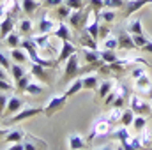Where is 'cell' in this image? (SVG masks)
<instances>
[{
    "mask_svg": "<svg viewBox=\"0 0 152 150\" xmlns=\"http://www.w3.org/2000/svg\"><path fill=\"white\" fill-rule=\"evenodd\" d=\"M108 34H110L108 25H106V27H99V37H101V39H106V37H108Z\"/></svg>",
    "mask_w": 152,
    "mask_h": 150,
    "instance_id": "681fc988",
    "label": "cell"
},
{
    "mask_svg": "<svg viewBox=\"0 0 152 150\" xmlns=\"http://www.w3.org/2000/svg\"><path fill=\"white\" fill-rule=\"evenodd\" d=\"M11 58L14 60V64H25L28 62V55L25 53V50H20V48H12L11 50Z\"/></svg>",
    "mask_w": 152,
    "mask_h": 150,
    "instance_id": "44dd1931",
    "label": "cell"
},
{
    "mask_svg": "<svg viewBox=\"0 0 152 150\" xmlns=\"http://www.w3.org/2000/svg\"><path fill=\"white\" fill-rule=\"evenodd\" d=\"M92 14V11H83V9H75V11H71V14H69V23H71V27L73 28H83V27H87V21H88V16Z\"/></svg>",
    "mask_w": 152,
    "mask_h": 150,
    "instance_id": "7a4b0ae2",
    "label": "cell"
},
{
    "mask_svg": "<svg viewBox=\"0 0 152 150\" xmlns=\"http://www.w3.org/2000/svg\"><path fill=\"white\" fill-rule=\"evenodd\" d=\"M30 74L34 76V78H37L41 81H44V83H51V74L46 71V67H42V66H39V64H30Z\"/></svg>",
    "mask_w": 152,
    "mask_h": 150,
    "instance_id": "ba28073f",
    "label": "cell"
},
{
    "mask_svg": "<svg viewBox=\"0 0 152 150\" xmlns=\"http://www.w3.org/2000/svg\"><path fill=\"white\" fill-rule=\"evenodd\" d=\"M99 18H101V21H104V25H112L115 21V11H101Z\"/></svg>",
    "mask_w": 152,
    "mask_h": 150,
    "instance_id": "e575fe53",
    "label": "cell"
},
{
    "mask_svg": "<svg viewBox=\"0 0 152 150\" xmlns=\"http://www.w3.org/2000/svg\"><path fill=\"white\" fill-rule=\"evenodd\" d=\"M88 149V141H85L78 133L69 134V150H85Z\"/></svg>",
    "mask_w": 152,
    "mask_h": 150,
    "instance_id": "5bb4252c",
    "label": "cell"
},
{
    "mask_svg": "<svg viewBox=\"0 0 152 150\" xmlns=\"http://www.w3.org/2000/svg\"><path fill=\"white\" fill-rule=\"evenodd\" d=\"M129 108L134 111V115H143V117L152 111V106H149V104H147L140 95H136V94L131 95V104H129Z\"/></svg>",
    "mask_w": 152,
    "mask_h": 150,
    "instance_id": "8992f818",
    "label": "cell"
},
{
    "mask_svg": "<svg viewBox=\"0 0 152 150\" xmlns=\"http://www.w3.org/2000/svg\"><path fill=\"white\" fill-rule=\"evenodd\" d=\"M7 133H9L7 129H0V140H4V138L7 136Z\"/></svg>",
    "mask_w": 152,
    "mask_h": 150,
    "instance_id": "f5cc1de1",
    "label": "cell"
},
{
    "mask_svg": "<svg viewBox=\"0 0 152 150\" xmlns=\"http://www.w3.org/2000/svg\"><path fill=\"white\" fill-rule=\"evenodd\" d=\"M25 92H27V94H30V95H39V94H42V92H44V87H42V85H39V83H36V81H30Z\"/></svg>",
    "mask_w": 152,
    "mask_h": 150,
    "instance_id": "d6a6232c",
    "label": "cell"
},
{
    "mask_svg": "<svg viewBox=\"0 0 152 150\" xmlns=\"http://www.w3.org/2000/svg\"><path fill=\"white\" fill-rule=\"evenodd\" d=\"M41 113H44V108L41 106H30V108H25V110H20L16 115H12L9 118V124H16V122H23L27 118H32V117H37Z\"/></svg>",
    "mask_w": 152,
    "mask_h": 150,
    "instance_id": "277c9868",
    "label": "cell"
},
{
    "mask_svg": "<svg viewBox=\"0 0 152 150\" xmlns=\"http://www.w3.org/2000/svg\"><path fill=\"white\" fill-rule=\"evenodd\" d=\"M71 11H73V9H69L66 4L58 5V7H57V16H58V20H66V18H69Z\"/></svg>",
    "mask_w": 152,
    "mask_h": 150,
    "instance_id": "ab89813d",
    "label": "cell"
},
{
    "mask_svg": "<svg viewBox=\"0 0 152 150\" xmlns=\"http://www.w3.org/2000/svg\"><path fill=\"white\" fill-rule=\"evenodd\" d=\"M21 41H23V39H21V36H20L18 32H16V34L11 32V34L5 37V42H7L11 48H18V46H21Z\"/></svg>",
    "mask_w": 152,
    "mask_h": 150,
    "instance_id": "4dcf8cb0",
    "label": "cell"
},
{
    "mask_svg": "<svg viewBox=\"0 0 152 150\" xmlns=\"http://www.w3.org/2000/svg\"><path fill=\"white\" fill-rule=\"evenodd\" d=\"M55 28H57V23H55V21H51L46 14L41 16V21H39V34H51Z\"/></svg>",
    "mask_w": 152,
    "mask_h": 150,
    "instance_id": "e0dca14e",
    "label": "cell"
},
{
    "mask_svg": "<svg viewBox=\"0 0 152 150\" xmlns=\"http://www.w3.org/2000/svg\"><path fill=\"white\" fill-rule=\"evenodd\" d=\"M62 4H64V0H44V2H42V5H44V7H48V9H51V7H55V9H57V7H58V5H62Z\"/></svg>",
    "mask_w": 152,
    "mask_h": 150,
    "instance_id": "7dc6e473",
    "label": "cell"
},
{
    "mask_svg": "<svg viewBox=\"0 0 152 150\" xmlns=\"http://www.w3.org/2000/svg\"><path fill=\"white\" fill-rule=\"evenodd\" d=\"M110 127H112V124L108 122V118H106V117H99V118L94 122V127H92V133H90V136H88V141H92V140L97 138V136H106V134L110 133Z\"/></svg>",
    "mask_w": 152,
    "mask_h": 150,
    "instance_id": "3957f363",
    "label": "cell"
},
{
    "mask_svg": "<svg viewBox=\"0 0 152 150\" xmlns=\"http://www.w3.org/2000/svg\"><path fill=\"white\" fill-rule=\"evenodd\" d=\"M103 50H118V39L115 36H108L106 39H103Z\"/></svg>",
    "mask_w": 152,
    "mask_h": 150,
    "instance_id": "f546056e",
    "label": "cell"
},
{
    "mask_svg": "<svg viewBox=\"0 0 152 150\" xmlns=\"http://www.w3.org/2000/svg\"><path fill=\"white\" fill-rule=\"evenodd\" d=\"M115 83L112 81V79H104V81H101V85L97 87V95H96V101H104V97L113 90Z\"/></svg>",
    "mask_w": 152,
    "mask_h": 150,
    "instance_id": "9a60e30c",
    "label": "cell"
},
{
    "mask_svg": "<svg viewBox=\"0 0 152 150\" xmlns=\"http://www.w3.org/2000/svg\"><path fill=\"white\" fill-rule=\"evenodd\" d=\"M81 88H83V81L76 78V79H73V81L69 83V87H67V90H66L64 94H66L67 97H71V95H75V94H78V92H80Z\"/></svg>",
    "mask_w": 152,
    "mask_h": 150,
    "instance_id": "d4e9b609",
    "label": "cell"
},
{
    "mask_svg": "<svg viewBox=\"0 0 152 150\" xmlns=\"http://www.w3.org/2000/svg\"><path fill=\"white\" fill-rule=\"evenodd\" d=\"M152 0H127L126 2V9H124V16H131L134 14L138 9L145 7L147 4H151Z\"/></svg>",
    "mask_w": 152,
    "mask_h": 150,
    "instance_id": "8fae6325",
    "label": "cell"
},
{
    "mask_svg": "<svg viewBox=\"0 0 152 150\" xmlns=\"http://www.w3.org/2000/svg\"><path fill=\"white\" fill-rule=\"evenodd\" d=\"M78 50H76V46L71 42V41H62V48H60V53H58V57L55 58L57 60V64H62V62H66L73 53H76Z\"/></svg>",
    "mask_w": 152,
    "mask_h": 150,
    "instance_id": "52a82bcc",
    "label": "cell"
},
{
    "mask_svg": "<svg viewBox=\"0 0 152 150\" xmlns=\"http://www.w3.org/2000/svg\"><path fill=\"white\" fill-rule=\"evenodd\" d=\"M32 78H34L32 74L21 76V78L16 81V90H18V92H25V90H27V87H28V83L32 81Z\"/></svg>",
    "mask_w": 152,
    "mask_h": 150,
    "instance_id": "f1b7e54d",
    "label": "cell"
},
{
    "mask_svg": "<svg viewBox=\"0 0 152 150\" xmlns=\"http://www.w3.org/2000/svg\"><path fill=\"white\" fill-rule=\"evenodd\" d=\"M32 30H34V25H32L30 20H23V21H20V30H18L20 36H30Z\"/></svg>",
    "mask_w": 152,
    "mask_h": 150,
    "instance_id": "83f0119b",
    "label": "cell"
},
{
    "mask_svg": "<svg viewBox=\"0 0 152 150\" xmlns=\"http://www.w3.org/2000/svg\"><path fill=\"white\" fill-rule=\"evenodd\" d=\"M39 7L37 0H21V9L25 14H34Z\"/></svg>",
    "mask_w": 152,
    "mask_h": 150,
    "instance_id": "484cf974",
    "label": "cell"
},
{
    "mask_svg": "<svg viewBox=\"0 0 152 150\" xmlns=\"http://www.w3.org/2000/svg\"><path fill=\"white\" fill-rule=\"evenodd\" d=\"M133 122H134V111H133L131 108H126V110H122L120 125H122V127H129V125H133Z\"/></svg>",
    "mask_w": 152,
    "mask_h": 150,
    "instance_id": "603a6c76",
    "label": "cell"
},
{
    "mask_svg": "<svg viewBox=\"0 0 152 150\" xmlns=\"http://www.w3.org/2000/svg\"><path fill=\"white\" fill-rule=\"evenodd\" d=\"M134 85H136V88H138L140 92H143L145 95L152 97V81L147 74H142L140 78H136V79H134Z\"/></svg>",
    "mask_w": 152,
    "mask_h": 150,
    "instance_id": "30bf717a",
    "label": "cell"
},
{
    "mask_svg": "<svg viewBox=\"0 0 152 150\" xmlns=\"http://www.w3.org/2000/svg\"><path fill=\"white\" fill-rule=\"evenodd\" d=\"M7 150H25V145L23 143H11V147Z\"/></svg>",
    "mask_w": 152,
    "mask_h": 150,
    "instance_id": "f907efd6",
    "label": "cell"
},
{
    "mask_svg": "<svg viewBox=\"0 0 152 150\" xmlns=\"http://www.w3.org/2000/svg\"><path fill=\"white\" fill-rule=\"evenodd\" d=\"M104 5L108 9H120L126 7V0H104Z\"/></svg>",
    "mask_w": 152,
    "mask_h": 150,
    "instance_id": "b9f144b4",
    "label": "cell"
},
{
    "mask_svg": "<svg viewBox=\"0 0 152 150\" xmlns=\"http://www.w3.org/2000/svg\"><path fill=\"white\" fill-rule=\"evenodd\" d=\"M117 39H118V48L120 50H138L134 41H133V36L129 32H120L117 36Z\"/></svg>",
    "mask_w": 152,
    "mask_h": 150,
    "instance_id": "4fadbf2b",
    "label": "cell"
},
{
    "mask_svg": "<svg viewBox=\"0 0 152 150\" xmlns=\"http://www.w3.org/2000/svg\"><path fill=\"white\" fill-rule=\"evenodd\" d=\"M115 150H124V147H122V145H120V147H117V149Z\"/></svg>",
    "mask_w": 152,
    "mask_h": 150,
    "instance_id": "9f6ffc18",
    "label": "cell"
},
{
    "mask_svg": "<svg viewBox=\"0 0 152 150\" xmlns=\"http://www.w3.org/2000/svg\"><path fill=\"white\" fill-rule=\"evenodd\" d=\"M145 125H147V118H145L143 115H136V117H134V122H133V127H134L136 131H143Z\"/></svg>",
    "mask_w": 152,
    "mask_h": 150,
    "instance_id": "74e56055",
    "label": "cell"
},
{
    "mask_svg": "<svg viewBox=\"0 0 152 150\" xmlns=\"http://www.w3.org/2000/svg\"><path fill=\"white\" fill-rule=\"evenodd\" d=\"M12 28H14V20H12L11 14H5V16L0 20V37L5 39L11 32H12Z\"/></svg>",
    "mask_w": 152,
    "mask_h": 150,
    "instance_id": "7c38bea8",
    "label": "cell"
},
{
    "mask_svg": "<svg viewBox=\"0 0 152 150\" xmlns=\"http://www.w3.org/2000/svg\"><path fill=\"white\" fill-rule=\"evenodd\" d=\"M12 88H14V87H12V83L7 81V78L0 79V92H11Z\"/></svg>",
    "mask_w": 152,
    "mask_h": 150,
    "instance_id": "ee69618b",
    "label": "cell"
},
{
    "mask_svg": "<svg viewBox=\"0 0 152 150\" xmlns=\"http://www.w3.org/2000/svg\"><path fill=\"white\" fill-rule=\"evenodd\" d=\"M4 78H7V76H5V69L0 67V79H4Z\"/></svg>",
    "mask_w": 152,
    "mask_h": 150,
    "instance_id": "db71d44e",
    "label": "cell"
},
{
    "mask_svg": "<svg viewBox=\"0 0 152 150\" xmlns=\"http://www.w3.org/2000/svg\"><path fill=\"white\" fill-rule=\"evenodd\" d=\"M113 138H115V140H118L120 143H124V141H129V140H131V138H129V131H127V127H120V129L113 131Z\"/></svg>",
    "mask_w": 152,
    "mask_h": 150,
    "instance_id": "1f68e13d",
    "label": "cell"
},
{
    "mask_svg": "<svg viewBox=\"0 0 152 150\" xmlns=\"http://www.w3.org/2000/svg\"><path fill=\"white\" fill-rule=\"evenodd\" d=\"M0 66H2L5 71H11V66H12V64H11V60H9L2 51H0Z\"/></svg>",
    "mask_w": 152,
    "mask_h": 150,
    "instance_id": "f6af8a7d",
    "label": "cell"
},
{
    "mask_svg": "<svg viewBox=\"0 0 152 150\" xmlns=\"http://www.w3.org/2000/svg\"><path fill=\"white\" fill-rule=\"evenodd\" d=\"M151 5H152V2H151Z\"/></svg>",
    "mask_w": 152,
    "mask_h": 150,
    "instance_id": "6f0895ef",
    "label": "cell"
},
{
    "mask_svg": "<svg viewBox=\"0 0 152 150\" xmlns=\"http://www.w3.org/2000/svg\"><path fill=\"white\" fill-rule=\"evenodd\" d=\"M80 73V66H78V53H73L64 66V74H62V83H71L76 79V76Z\"/></svg>",
    "mask_w": 152,
    "mask_h": 150,
    "instance_id": "6da1fadb",
    "label": "cell"
},
{
    "mask_svg": "<svg viewBox=\"0 0 152 150\" xmlns=\"http://www.w3.org/2000/svg\"><path fill=\"white\" fill-rule=\"evenodd\" d=\"M85 150H88V149H85Z\"/></svg>",
    "mask_w": 152,
    "mask_h": 150,
    "instance_id": "680465c9",
    "label": "cell"
},
{
    "mask_svg": "<svg viewBox=\"0 0 152 150\" xmlns=\"http://www.w3.org/2000/svg\"><path fill=\"white\" fill-rule=\"evenodd\" d=\"M11 74H12V78L18 81L21 76H25L27 73L23 71V67H21V64H14V66H11Z\"/></svg>",
    "mask_w": 152,
    "mask_h": 150,
    "instance_id": "60d3db41",
    "label": "cell"
},
{
    "mask_svg": "<svg viewBox=\"0 0 152 150\" xmlns=\"http://www.w3.org/2000/svg\"><path fill=\"white\" fill-rule=\"evenodd\" d=\"M53 36L58 37L60 41H71V28L66 23H58V27L53 30Z\"/></svg>",
    "mask_w": 152,
    "mask_h": 150,
    "instance_id": "ac0fdd59",
    "label": "cell"
},
{
    "mask_svg": "<svg viewBox=\"0 0 152 150\" xmlns=\"http://www.w3.org/2000/svg\"><path fill=\"white\" fill-rule=\"evenodd\" d=\"M101 58H103L106 64H113L115 60H117V53H115L113 50H103V51H101Z\"/></svg>",
    "mask_w": 152,
    "mask_h": 150,
    "instance_id": "d590c367",
    "label": "cell"
},
{
    "mask_svg": "<svg viewBox=\"0 0 152 150\" xmlns=\"http://www.w3.org/2000/svg\"><path fill=\"white\" fill-rule=\"evenodd\" d=\"M7 101H9V97L5 95V92H0V117L4 115V111H5V106H7Z\"/></svg>",
    "mask_w": 152,
    "mask_h": 150,
    "instance_id": "bcb514c9",
    "label": "cell"
},
{
    "mask_svg": "<svg viewBox=\"0 0 152 150\" xmlns=\"http://www.w3.org/2000/svg\"><path fill=\"white\" fill-rule=\"evenodd\" d=\"M81 81H83V88H87V90H97V87H99V78L96 74L83 76Z\"/></svg>",
    "mask_w": 152,
    "mask_h": 150,
    "instance_id": "ffe728a7",
    "label": "cell"
},
{
    "mask_svg": "<svg viewBox=\"0 0 152 150\" xmlns=\"http://www.w3.org/2000/svg\"><path fill=\"white\" fill-rule=\"evenodd\" d=\"M88 7H90V11H94V12H101L103 9H106L104 0H88Z\"/></svg>",
    "mask_w": 152,
    "mask_h": 150,
    "instance_id": "f35d334b",
    "label": "cell"
},
{
    "mask_svg": "<svg viewBox=\"0 0 152 150\" xmlns=\"http://www.w3.org/2000/svg\"><path fill=\"white\" fill-rule=\"evenodd\" d=\"M64 4L69 7V9H83V0H64Z\"/></svg>",
    "mask_w": 152,
    "mask_h": 150,
    "instance_id": "7bdbcfd3",
    "label": "cell"
},
{
    "mask_svg": "<svg viewBox=\"0 0 152 150\" xmlns=\"http://www.w3.org/2000/svg\"><path fill=\"white\" fill-rule=\"evenodd\" d=\"M23 138H25V133L21 129H11L7 133V136L4 138V141H7V143H21Z\"/></svg>",
    "mask_w": 152,
    "mask_h": 150,
    "instance_id": "d6986e66",
    "label": "cell"
},
{
    "mask_svg": "<svg viewBox=\"0 0 152 150\" xmlns=\"http://www.w3.org/2000/svg\"><path fill=\"white\" fill-rule=\"evenodd\" d=\"M142 51H147V53H152V41L149 42V44H145V46L142 48Z\"/></svg>",
    "mask_w": 152,
    "mask_h": 150,
    "instance_id": "816d5d0a",
    "label": "cell"
},
{
    "mask_svg": "<svg viewBox=\"0 0 152 150\" xmlns=\"http://www.w3.org/2000/svg\"><path fill=\"white\" fill-rule=\"evenodd\" d=\"M36 44H37L39 50H48V51H55L51 46H50V34H39L37 37H34Z\"/></svg>",
    "mask_w": 152,
    "mask_h": 150,
    "instance_id": "7402d4cb",
    "label": "cell"
},
{
    "mask_svg": "<svg viewBox=\"0 0 152 150\" xmlns=\"http://www.w3.org/2000/svg\"><path fill=\"white\" fill-rule=\"evenodd\" d=\"M133 41H134V44H136V48H138V50H142L145 44H149V42H151V39L147 37L145 34H138V36H133Z\"/></svg>",
    "mask_w": 152,
    "mask_h": 150,
    "instance_id": "8d00e7d4",
    "label": "cell"
},
{
    "mask_svg": "<svg viewBox=\"0 0 152 150\" xmlns=\"http://www.w3.org/2000/svg\"><path fill=\"white\" fill-rule=\"evenodd\" d=\"M97 150H113L110 145H104V147H101V149H97Z\"/></svg>",
    "mask_w": 152,
    "mask_h": 150,
    "instance_id": "11a10c76",
    "label": "cell"
},
{
    "mask_svg": "<svg viewBox=\"0 0 152 150\" xmlns=\"http://www.w3.org/2000/svg\"><path fill=\"white\" fill-rule=\"evenodd\" d=\"M25 138H27V141L23 143V145H25V150H46V143L41 141V140H37L36 136L28 134V136H25Z\"/></svg>",
    "mask_w": 152,
    "mask_h": 150,
    "instance_id": "2e32d148",
    "label": "cell"
},
{
    "mask_svg": "<svg viewBox=\"0 0 152 150\" xmlns=\"http://www.w3.org/2000/svg\"><path fill=\"white\" fill-rule=\"evenodd\" d=\"M23 108V101L20 99V97H9V101H7V106H5V111L2 117H12V115H16V113L20 111Z\"/></svg>",
    "mask_w": 152,
    "mask_h": 150,
    "instance_id": "9c48e42d",
    "label": "cell"
},
{
    "mask_svg": "<svg viewBox=\"0 0 152 150\" xmlns=\"http://www.w3.org/2000/svg\"><path fill=\"white\" fill-rule=\"evenodd\" d=\"M142 74H145V66H143V64H142V66H138L136 69H133V73H131V76H133V79L140 78Z\"/></svg>",
    "mask_w": 152,
    "mask_h": 150,
    "instance_id": "c3c4849f",
    "label": "cell"
},
{
    "mask_svg": "<svg viewBox=\"0 0 152 150\" xmlns=\"http://www.w3.org/2000/svg\"><path fill=\"white\" fill-rule=\"evenodd\" d=\"M120 117H122V108H112V111L106 115V118H108V122L113 125L117 122H120Z\"/></svg>",
    "mask_w": 152,
    "mask_h": 150,
    "instance_id": "836d02e7",
    "label": "cell"
},
{
    "mask_svg": "<svg viewBox=\"0 0 152 150\" xmlns=\"http://www.w3.org/2000/svg\"><path fill=\"white\" fill-rule=\"evenodd\" d=\"M66 103H67V95L66 94H60V95H55L48 104H46V108H44V115L50 118V117H53V113L60 111L64 106H66Z\"/></svg>",
    "mask_w": 152,
    "mask_h": 150,
    "instance_id": "5b68a950",
    "label": "cell"
},
{
    "mask_svg": "<svg viewBox=\"0 0 152 150\" xmlns=\"http://www.w3.org/2000/svg\"><path fill=\"white\" fill-rule=\"evenodd\" d=\"M127 32L131 36H138V34H143V27H142V21L140 20H133L127 23Z\"/></svg>",
    "mask_w": 152,
    "mask_h": 150,
    "instance_id": "4316f807",
    "label": "cell"
},
{
    "mask_svg": "<svg viewBox=\"0 0 152 150\" xmlns=\"http://www.w3.org/2000/svg\"><path fill=\"white\" fill-rule=\"evenodd\" d=\"M80 42H81V46L83 48H92V50H97V44H96V39L92 37L87 30L80 36Z\"/></svg>",
    "mask_w": 152,
    "mask_h": 150,
    "instance_id": "cb8c5ba5",
    "label": "cell"
}]
</instances>
